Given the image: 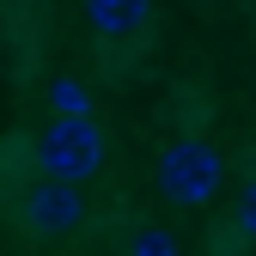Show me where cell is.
<instances>
[{"instance_id": "6da1fadb", "label": "cell", "mask_w": 256, "mask_h": 256, "mask_svg": "<svg viewBox=\"0 0 256 256\" xmlns=\"http://www.w3.org/2000/svg\"><path fill=\"white\" fill-rule=\"evenodd\" d=\"M220 177H226V165L202 134H177L158 152V196L171 208H208L220 196Z\"/></svg>"}, {"instance_id": "7a4b0ae2", "label": "cell", "mask_w": 256, "mask_h": 256, "mask_svg": "<svg viewBox=\"0 0 256 256\" xmlns=\"http://www.w3.org/2000/svg\"><path fill=\"white\" fill-rule=\"evenodd\" d=\"M37 165L49 177H68V183L98 177V165H104V128L92 116H55L43 128V140H37Z\"/></svg>"}, {"instance_id": "3957f363", "label": "cell", "mask_w": 256, "mask_h": 256, "mask_svg": "<svg viewBox=\"0 0 256 256\" xmlns=\"http://www.w3.org/2000/svg\"><path fill=\"white\" fill-rule=\"evenodd\" d=\"M24 226L37 232V238H68V232H80V226H86V196H80V183H68V177L37 183V189L24 196Z\"/></svg>"}, {"instance_id": "277c9868", "label": "cell", "mask_w": 256, "mask_h": 256, "mask_svg": "<svg viewBox=\"0 0 256 256\" xmlns=\"http://www.w3.org/2000/svg\"><path fill=\"white\" fill-rule=\"evenodd\" d=\"M152 18V0H86V24L98 37H140Z\"/></svg>"}, {"instance_id": "5b68a950", "label": "cell", "mask_w": 256, "mask_h": 256, "mask_svg": "<svg viewBox=\"0 0 256 256\" xmlns=\"http://www.w3.org/2000/svg\"><path fill=\"white\" fill-rule=\"evenodd\" d=\"M128 256H183V244H177L171 226H140L128 238Z\"/></svg>"}, {"instance_id": "8992f818", "label": "cell", "mask_w": 256, "mask_h": 256, "mask_svg": "<svg viewBox=\"0 0 256 256\" xmlns=\"http://www.w3.org/2000/svg\"><path fill=\"white\" fill-rule=\"evenodd\" d=\"M49 104H55L61 116H92V92H86L80 80H55V86H49Z\"/></svg>"}, {"instance_id": "52a82bcc", "label": "cell", "mask_w": 256, "mask_h": 256, "mask_svg": "<svg viewBox=\"0 0 256 256\" xmlns=\"http://www.w3.org/2000/svg\"><path fill=\"white\" fill-rule=\"evenodd\" d=\"M238 232H244V238H256V177L244 183V196H238Z\"/></svg>"}, {"instance_id": "ba28073f", "label": "cell", "mask_w": 256, "mask_h": 256, "mask_svg": "<svg viewBox=\"0 0 256 256\" xmlns=\"http://www.w3.org/2000/svg\"><path fill=\"white\" fill-rule=\"evenodd\" d=\"M196 6H226V0H196Z\"/></svg>"}]
</instances>
